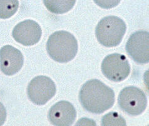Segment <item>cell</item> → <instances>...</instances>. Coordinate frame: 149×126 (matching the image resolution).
<instances>
[{"mask_svg": "<svg viewBox=\"0 0 149 126\" xmlns=\"http://www.w3.org/2000/svg\"><path fill=\"white\" fill-rule=\"evenodd\" d=\"M79 100L86 111L100 114L112 107L115 103V93L112 89L100 80L90 79L82 86Z\"/></svg>", "mask_w": 149, "mask_h": 126, "instance_id": "6da1fadb", "label": "cell"}, {"mask_svg": "<svg viewBox=\"0 0 149 126\" xmlns=\"http://www.w3.org/2000/svg\"><path fill=\"white\" fill-rule=\"evenodd\" d=\"M78 50L75 37L66 31L53 32L47 43V51L49 57L60 63L70 62L76 56Z\"/></svg>", "mask_w": 149, "mask_h": 126, "instance_id": "7a4b0ae2", "label": "cell"}, {"mask_svg": "<svg viewBox=\"0 0 149 126\" xmlns=\"http://www.w3.org/2000/svg\"><path fill=\"white\" fill-rule=\"evenodd\" d=\"M127 31V25L117 16H109L102 18L95 28V35L102 45L115 47L121 43Z\"/></svg>", "mask_w": 149, "mask_h": 126, "instance_id": "3957f363", "label": "cell"}, {"mask_svg": "<svg viewBox=\"0 0 149 126\" xmlns=\"http://www.w3.org/2000/svg\"><path fill=\"white\" fill-rule=\"evenodd\" d=\"M118 104L124 112L132 116H136L146 110L147 105V97L140 89L135 86H128L120 92Z\"/></svg>", "mask_w": 149, "mask_h": 126, "instance_id": "277c9868", "label": "cell"}, {"mask_svg": "<svg viewBox=\"0 0 149 126\" xmlns=\"http://www.w3.org/2000/svg\"><path fill=\"white\" fill-rule=\"evenodd\" d=\"M56 92L55 83L45 76H38L33 79L27 87L29 99L38 105L47 104L53 98Z\"/></svg>", "mask_w": 149, "mask_h": 126, "instance_id": "5b68a950", "label": "cell"}, {"mask_svg": "<svg viewBox=\"0 0 149 126\" xmlns=\"http://www.w3.org/2000/svg\"><path fill=\"white\" fill-rule=\"evenodd\" d=\"M101 70L103 74L113 82H121L130 73V66L125 55L113 53L103 60Z\"/></svg>", "mask_w": 149, "mask_h": 126, "instance_id": "8992f818", "label": "cell"}, {"mask_svg": "<svg viewBox=\"0 0 149 126\" xmlns=\"http://www.w3.org/2000/svg\"><path fill=\"white\" fill-rule=\"evenodd\" d=\"M126 51L135 62L147 64L149 61V33L144 30L134 32L128 39Z\"/></svg>", "mask_w": 149, "mask_h": 126, "instance_id": "52a82bcc", "label": "cell"}, {"mask_svg": "<svg viewBox=\"0 0 149 126\" xmlns=\"http://www.w3.org/2000/svg\"><path fill=\"white\" fill-rule=\"evenodd\" d=\"M42 30L39 24L34 20L27 19L16 24L12 36L16 42L25 46L38 43L41 38Z\"/></svg>", "mask_w": 149, "mask_h": 126, "instance_id": "ba28073f", "label": "cell"}, {"mask_svg": "<svg viewBox=\"0 0 149 126\" xmlns=\"http://www.w3.org/2000/svg\"><path fill=\"white\" fill-rule=\"evenodd\" d=\"M24 63L23 54L18 49L11 45H5L0 49V70L6 76L18 73Z\"/></svg>", "mask_w": 149, "mask_h": 126, "instance_id": "9c48e42d", "label": "cell"}, {"mask_svg": "<svg viewBox=\"0 0 149 126\" xmlns=\"http://www.w3.org/2000/svg\"><path fill=\"white\" fill-rule=\"evenodd\" d=\"M50 123L56 126L72 125L77 118L73 105L67 101H60L53 105L48 114Z\"/></svg>", "mask_w": 149, "mask_h": 126, "instance_id": "30bf717a", "label": "cell"}, {"mask_svg": "<svg viewBox=\"0 0 149 126\" xmlns=\"http://www.w3.org/2000/svg\"><path fill=\"white\" fill-rule=\"evenodd\" d=\"M76 1L73 0H45L43 1L44 5L47 7L48 10L54 14H64L67 13L73 8Z\"/></svg>", "mask_w": 149, "mask_h": 126, "instance_id": "8fae6325", "label": "cell"}, {"mask_svg": "<svg viewBox=\"0 0 149 126\" xmlns=\"http://www.w3.org/2000/svg\"><path fill=\"white\" fill-rule=\"evenodd\" d=\"M18 8V0H0V18H11L16 13Z\"/></svg>", "mask_w": 149, "mask_h": 126, "instance_id": "7c38bea8", "label": "cell"}, {"mask_svg": "<svg viewBox=\"0 0 149 126\" xmlns=\"http://www.w3.org/2000/svg\"><path fill=\"white\" fill-rule=\"evenodd\" d=\"M126 121L123 117L117 112H109L103 116L102 119V125H126Z\"/></svg>", "mask_w": 149, "mask_h": 126, "instance_id": "4fadbf2b", "label": "cell"}, {"mask_svg": "<svg viewBox=\"0 0 149 126\" xmlns=\"http://www.w3.org/2000/svg\"><path fill=\"white\" fill-rule=\"evenodd\" d=\"M7 116L6 109L4 105L0 102V126L5 124Z\"/></svg>", "mask_w": 149, "mask_h": 126, "instance_id": "5bb4252c", "label": "cell"}]
</instances>
